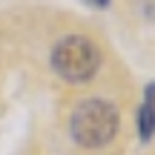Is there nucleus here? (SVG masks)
Listing matches in <instances>:
<instances>
[{"label": "nucleus", "instance_id": "1", "mask_svg": "<svg viewBox=\"0 0 155 155\" xmlns=\"http://www.w3.org/2000/svg\"><path fill=\"white\" fill-rule=\"evenodd\" d=\"M118 127H121L118 106L112 101H104V98L81 101L72 109V118H69V135L83 150H101V147H106L118 135Z\"/></svg>", "mask_w": 155, "mask_h": 155}, {"label": "nucleus", "instance_id": "2", "mask_svg": "<svg viewBox=\"0 0 155 155\" xmlns=\"http://www.w3.org/2000/svg\"><path fill=\"white\" fill-rule=\"evenodd\" d=\"M49 63L55 69V75L63 78L66 83H86L95 78L101 66V52L83 35H66L52 46Z\"/></svg>", "mask_w": 155, "mask_h": 155}, {"label": "nucleus", "instance_id": "3", "mask_svg": "<svg viewBox=\"0 0 155 155\" xmlns=\"http://www.w3.org/2000/svg\"><path fill=\"white\" fill-rule=\"evenodd\" d=\"M135 127H138L141 141H152L155 138V112L147 104H141L138 112H135Z\"/></svg>", "mask_w": 155, "mask_h": 155}, {"label": "nucleus", "instance_id": "4", "mask_svg": "<svg viewBox=\"0 0 155 155\" xmlns=\"http://www.w3.org/2000/svg\"><path fill=\"white\" fill-rule=\"evenodd\" d=\"M144 104L155 112V83H147V89H144Z\"/></svg>", "mask_w": 155, "mask_h": 155}, {"label": "nucleus", "instance_id": "5", "mask_svg": "<svg viewBox=\"0 0 155 155\" xmlns=\"http://www.w3.org/2000/svg\"><path fill=\"white\" fill-rule=\"evenodd\" d=\"M144 15L150 20H155V0H144Z\"/></svg>", "mask_w": 155, "mask_h": 155}, {"label": "nucleus", "instance_id": "6", "mask_svg": "<svg viewBox=\"0 0 155 155\" xmlns=\"http://www.w3.org/2000/svg\"><path fill=\"white\" fill-rule=\"evenodd\" d=\"M86 3H92V6H101V9H106V6H109V0H86Z\"/></svg>", "mask_w": 155, "mask_h": 155}]
</instances>
